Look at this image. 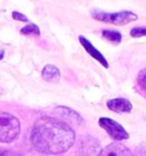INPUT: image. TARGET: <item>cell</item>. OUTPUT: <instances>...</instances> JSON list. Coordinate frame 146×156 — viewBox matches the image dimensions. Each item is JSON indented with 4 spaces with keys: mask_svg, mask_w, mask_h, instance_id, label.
Masks as SVG:
<instances>
[{
    "mask_svg": "<svg viewBox=\"0 0 146 156\" xmlns=\"http://www.w3.org/2000/svg\"><path fill=\"white\" fill-rule=\"evenodd\" d=\"M75 140L71 126L54 117L39 119L31 131V143L38 152L57 155L69 151Z\"/></svg>",
    "mask_w": 146,
    "mask_h": 156,
    "instance_id": "obj_1",
    "label": "cell"
},
{
    "mask_svg": "<svg viewBox=\"0 0 146 156\" xmlns=\"http://www.w3.org/2000/svg\"><path fill=\"white\" fill-rule=\"evenodd\" d=\"M21 132V123L17 117L0 111V143L9 144L17 139Z\"/></svg>",
    "mask_w": 146,
    "mask_h": 156,
    "instance_id": "obj_2",
    "label": "cell"
},
{
    "mask_svg": "<svg viewBox=\"0 0 146 156\" xmlns=\"http://www.w3.org/2000/svg\"><path fill=\"white\" fill-rule=\"evenodd\" d=\"M91 16L96 21L105 23H111L114 25H126L131 22L137 21V14L129 12V10H122L116 13H105V12H91Z\"/></svg>",
    "mask_w": 146,
    "mask_h": 156,
    "instance_id": "obj_3",
    "label": "cell"
},
{
    "mask_svg": "<svg viewBox=\"0 0 146 156\" xmlns=\"http://www.w3.org/2000/svg\"><path fill=\"white\" fill-rule=\"evenodd\" d=\"M98 124L100 128H103L106 131V133L112 139H114L116 141L126 140L129 138V133L125 130V128L110 117H100L98 120Z\"/></svg>",
    "mask_w": 146,
    "mask_h": 156,
    "instance_id": "obj_4",
    "label": "cell"
},
{
    "mask_svg": "<svg viewBox=\"0 0 146 156\" xmlns=\"http://www.w3.org/2000/svg\"><path fill=\"white\" fill-rule=\"evenodd\" d=\"M100 152V143L91 136H85L80 140L79 155L80 156H97Z\"/></svg>",
    "mask_w": 146,
    "mask_h": 156,
    "instance_id": "obj_5",
    "label": "cell"
},
{
    "mask_svg": "<svg viewBox=\"0 0 146 156\" xmlns=\"http://www.w3.org/2000/svg\"><path fill=\"white\" fill-rule=\"evenodd\" d=\"M97 156H133V154L123 144L113 143L100 149Z\"/></svg>",
    "mask_w": 146,
    "mask_h": 156,
    "instance_id": "obj_6",
    "label": "cell"
},
{
    "mask_svg": "<svg viewBox=\"0 0 146 156\" xmlns=\"http://www.w3.org/2000/svg\"><path fill=\"white\" fill-rule=\"evenodd\" d=\"M79 41H80V44H82V47L85 48V50H86L93 58H95L97 62H99V63L102 64V66H104L105 69H108V61H106V58L104 57V55L99 51V50H97V48H95V46L91 44L89 40L86 39L85 37L80 35V37H79Z\"/></svg>",
    "mask_w": 146,
    "mask_h": 156,
    "instance_id": "obj_7",
    "label": "cell"
},
{
    "mask_svg": "<svg viewBox=\"0 0 146 156\" xmlns=\"http://www.w3.org/2000/svg\"><path fill=\"white\" fill-rule=\"evenodd\" d=\"M110 111L114 113H129L133 109V105L126 98H113L106 103Z\"/></svg>",
    "mask_w": 146,
    "mask_h": 156,
    "instance_id": "obj_8",
    "label": "cell"
},
{
    "mask_svg": "<svg viewBox=\"0 0 146 156\" xmlns=\"http://www.w3.org/2000/svg\"><path fill=\"white\" fill-rule=\"evenodd\" d=\"M41 76H42L43 80H46V81H48V82L57 83L58 81H60V72L56 66L46 65L42 69V71H41Z\"/></svg>",
    "mask_w": 146,
    "mask_h": 156,
    "instance_id": "obj_9",
    "label": "cell"
},
{
    "mask_svg": "<svg viewBox=\"0 0 146 156\" xmlns=\"http://www.w3.org/2000/svg\"><path fill=\"white\" fill-rule=\"evenodd\" d=\"M102 35H103L104 39L108 40V41H111V42H114V44H120L121 41H122V34H121L119 31L103 30Z\"/></svg>",
    "mask_w": 146,
    "mask_h": 156,
    "instance_id": "obj_10",
    "label": "cell"
},
{
    "mask_svg": "<svg viewBox=\"0 0 146 156\" xmlns=\"http://www.w3.org/2000/svg\"><path fill=\"white\" fill-rule=\"evenodd\" d=\"M21 33L25 35H29V34L40 35V30H39V27L35 24H29V25H26L25 27L22 29Z\"/></svg>",
    "mask_w": 146,
    "mask_h": 156,
    "instance_id": "obj_11",
    "label": "cell"
},
{
    "mask_svg": "<svg viewBox=\"0 0 146 156\" xmlns=\"http://www.w3.org/2000/svg\"><path fill=\"white\" fill-rule=\"evenodd\" d=\"M137 83L143 90L146 91V69H143L137 75Z\"/></svg>",
    "mask_w": 146,
    "mask_h": 156,
    "instance_id": "obj_12",
    "label": "cell"
},
{
    "mask_svg": "<svg viewBox=\"0 0 146 156\" xmlns=\"http://www.w3.org/2000/svg\"><path fill=\"white\" fill-rule=\"evenodd\" d=\"M130 35L133 38H142V37H146V27H133L130 31Z\"/></svg>",
    "mask_w": 146,
    "mask_h": 156,
    "instance_id": "obj_13",
    "label": "cell"
},
{
    "mask_svg": "<svg viewBox=\"0 0 146 156\" xmlns=\"http://www.w3.org/2000/svg\"><path fill=\"white\" fill-rule=\"evenodd\" d=\"M12 17L15 20V21H21V22H29V18L26 17L25 15L18 13V12H14L12 14Z\"/></svg>",
    "mask_w": 146,
    "mask_h": 156,
    "instance_id": "obj_14",
    "label": "cell"
},
{
    "mask_svg": "<svg viewBox=\"0 0 146 156\" xmlns=\"http://www.w3.org/2000/svg\"><path fill=\"white\" fill-rule=\"evenodd\" d=\"M136 154L137 156H146V144H142L136 148Z\"/></svg>",
    "mask_w": 146,
    "mask_h": 156,
    "instance_id": "obj_15",
    "label": "cell"
},
{
    "mask_svg": "<svg viewBox=\"0 0 146 156\" xmlns=\"http://www.w3.org/2000/svg\"><path fill=\"white\" fill-rule=\"evenodd\" d=\"M0 156H22L16 152L12 151H0Z\"/></svg>",
    "mask_w": 146,
    "mask_h": 156,
    "instance_id": "obj_16",
    "label": "cell"
},
{
    "mask_svg": "<svg viewBox=\"0 0 146 156\" xmlns=\"http://www.w3.org/2000/svg\"><path fill=\"white\" fill-rule=\"evenodd\" d=\"M4 55H5V50L4 49H0V59H2Z\"/></svg>",
    "mask_w": 146,
    "mask_h": 156,
    "instance_id": "obj_17",
    "label": "cell"
}]
</instances>
